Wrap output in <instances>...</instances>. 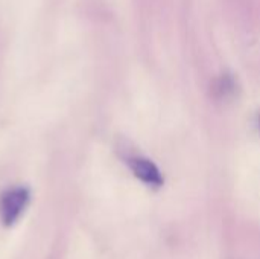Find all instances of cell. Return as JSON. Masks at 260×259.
I'll return each instance as SVG.
<instances>
[{"mask_svg": "<svg viewBox=\"0 0 260 259\" xmlns=\"http://www.w3.org/2000/svg\"><path fill=\"white\" fill-rule=\"evenodd\" d=\"M30 200V192L24 186H15L0 194V221L5 227L14 226Z\"/></svg>", "mask_w": 260, "mask_h": 259, "instance_id": "6da1fadb", "label": "cell"}, {"mask_svg": "<svg viewBox=\"0 0 260 259\" xmlns=\"http://www.w3.org/2000/svg\"><path fill=\"white\" fill-rule=\"evenodd\" d=\"M128 165L133 171V174L143 182L145 185L151 186V188H160L165 183V179L160 172V169L155 166V163H152L149 159L145 157H131L128 160Z\"/></svg>", "mask_w": 260, "mask_h": 259, "instance_id": "7a4b0ae2", "label": "cell"}]
</instances>
